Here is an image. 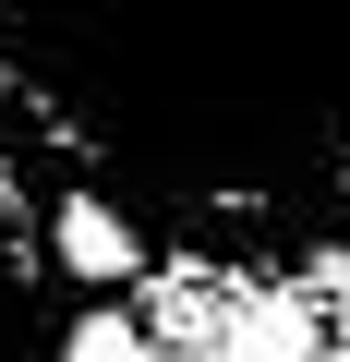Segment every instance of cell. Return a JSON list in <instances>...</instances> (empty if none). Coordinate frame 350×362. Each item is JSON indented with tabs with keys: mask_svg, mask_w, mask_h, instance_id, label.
Listing matches in <instances>:
<instances>
[{
	"mask_svg": "<svg viewBox=\"0 0 350 362\" xmlns=\"http://www.w3.org/2000/svg\"><path fill=\"white\" fill-rule=\"evenodd\" d=\"M0 145L194 266L350 242V0H0Z\"/></svg>",
	"mask_w": 350,
	"mask_h": 362,
	"instance_id": "1",
	"label": "cell"
},
{
	"mask_svg": "<svg viewBox=\"0 0 350 362\" xmlns=\"http://www.w3.org/2000/svg\"><path fill=\"white\" fill-rule=\"evenodd\" d=\"M0 362H61V266L49 206L25 194V157L0 145Z\"/></svg>",
	"mask_w": 350,
	"mask_h": 362,
	"instance_id": "2",
	"label": "cell"
},
{
	"mask_svg": "<svg viewBox=\"0 0 350 362\" xmlns=\"http://www.w3.org/2000/svg\"><path fill=\"white\" fill-rule=\"evenodd\" d=\"M206 362H338V326H326V302L302 278H242Z\"/></svg>",
	"mask_w": 350,
	"mask_h": 362,
	"instance_id": "3",
	"label": "cell"
},
{
	"mask_svg": "<svg viewBox=\"0 0 350 362\" xmlns=\"http://www.w3.org/2000/svg\"><path fill=\"white\" fill-rule=\"evenodd\" d=\"M49 266H61L73 290H133V278L157 266V242H145L121 206H97V194H61V206H49Z\"/></svg>",
	"mask_w": 350,
	"mask_h": 362,
	"instance_id": "4",
	"label": "cell"
},
{
	"mask_svg": "<svg viewBox=\"0 0 350 362\" xmlns=\"http://www.w3.org/2000/svg\"><path fill=\"white\" fill-rule=\"evenodd\" d=\"M145 290H157V302H145V338L206 362V350H218V314H230V290H242V278H230V266H194V254H157V266H145Z\"/></svg>",
	"mask_w": 350,
	"mask_h": 362,
	"instance_id": "5",
	"label": "cell"
},
{
	"mask_svg": "<svg viewBox=\"0 0 350 362\" xmlns=\"http://www.w3.org/2000/svg\"><path fill=\"white\" fill-rule=\"evenodd\" d=\"M61 362H157V338H145L133 302H85V314L61 326Z\"/></svg>",
	"mask_w": 350,
	"mask_h": 362,
	"instance_id": "6",
	"label": "cell"
},
{
	"mask_svg": "<svg viewBox=\"0 0 350 362\" xmlns=\"http://www.w3.org/2000/svg\"><path fill=\"white\" fill-rule=\"evenodd\" d=\"M302 290H326V314L350 326V242H338V254H314V278H302Z\"/></svg>",
	"mask_w": 350,
	"mask_h": 362,
	"instance_id": "7",
	"label": "cell"
},
{
	"mask_svg": "<svg viewBox=\"0 0 350 362\" xmlns=\"http://www.w3.org/2000/svg\"><path fill=\"white\" fill-rule=\"evenodd\" d=\"M338 362H350V338H338Z\"/></svg>",
	"mask_w": 350,
	"mask_h": 362,
	"instance_id": "8",
	"label": "cell"
}]
</instances>
